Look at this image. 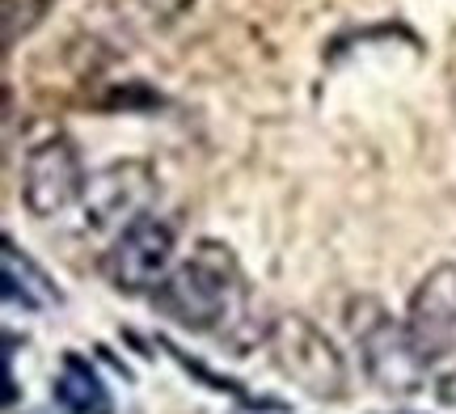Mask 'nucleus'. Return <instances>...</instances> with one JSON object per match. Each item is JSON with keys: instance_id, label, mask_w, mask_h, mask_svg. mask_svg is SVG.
I'll return each instance as SVG.
<instances>
[{"instance_id": "obj_3", "label": "nucleus", "mask_w": 456, "mask_h": 414, "mask_svg": "<svg viewBox=\"0 0 456 414\" xmlns=\"http://www.w3.org/2000/svg\"><path fill=\"white\" fill-rule=\"evenodd\" d=\"M266 347L275 368L292 385H300L309 398L317 402H338L346 398V360L342 351L326 338V330H317L309 317L300 313H279L266 326Z\"/></svg>"}, {"instance_id": "obj_1", "label": "nucleus", "mask_w": 456, "mask_h": 414, "mask_svg": "<svg viewBox=\"0 0 456 414\" xmlns=\"http://www.w3.org/2000/svg\"><path fill=\"white\" fill-rule=\"evenodd\" d=\"M157 313L195 334L237 338V326L249 321V292L232 249L220 241H199V249L182 266H174L152 288Z\"/></svg>"}, {"instance_id": "obj_10", "label": "nucleus", "mask_w": 456, "mask_h": 414, "mask_svg": "<svg viewBox=\"0 0 456 414\" xmlns=\"http://www.w3.org/2000/svg\"><path fill=\"white\" fill-rule=\"evenodd\" d=\"M4 9V47H13L21 34H30L43 13H47V0H0Z\"/></svg>"}, {"instance_id": "obj_6", "label": "nucleus", "mask_w": 456, "mask_h": 414, "mask_svg": "<svg viewBox=\"0 0 456 414\" xmlns=\"http://www.w3.org/2000/svg\"><path fill=\"white\" fill-rule=\"evenodd\" d=\"M157 195V174L148 161H114L98 169L85 186V229H127L131 220L148 215V203Z\"/></svg>"}, {"instance_id": "obj_12", "label": "nucleus", "mask_w": 456, "mask_h": 414, "mask_svg": "<svg viewBox=\"0 0 456 414\" xmlns=\"http://www.w3.org/2000/svg\"><path fill=\"white\" fill-rule=\"evenodd\" d=\"M436 402L456 410V368H448V372H440V377H436Z\"/></svg>"}, {"instance_id": "obj_11", "label": "nucleus", "mask_w": 456, "mask_h": 414, "mask_svg": "<svg viewBox=\"0 0 456 414\" xmlns=\"http://www.w3.org/2000/svg\"><path fill=\"white\" fill-rule=\"evenodd\" d=\"M127 9H135L131 17H144L148 26H169L174 17H182L195 0H123Z\"/></svg>"}, {"instance_id": "obj_7", "label": "nucleus", "mask_w": 456, "mask_h": 414, "mask_svg": "<svg viewBox=\"0 0 456 414\" xmlns=\"http://www.w3.org/2000/svg\"><path fill=\"white\" fill-rule=\"evenodd\" d=\"M406 326L427 364L456 351V263H444L423 275V283L410 296Z\"/></svg>"}, {"instance_id": "obj_2", "label": "nucleus", "mask_w": 456, "mask_h": 414, "mask_svg": "<svg viewBox=\"0 0 456 414\" xmlns=\"http://www.w3.org/2000/svg\"><path fill=\"white\" fill-rule=\"evenodd\" d=\"M346 330L359 343L363 368L376 389L410 398L427 385V360L419 343L410 338L406 317H393L376 296H355L346 304Z\"/></svg>"}, {"instance_id": "obj_4", "label": "nucleus", "mask_w": 456, "mask_h": 414, "mask_svg": "<svg viewBox=\"0 0 456 414\" xmlns=\"http://www.w3.org/2000/svg\"><path fill=\"white\" fill-rule=\"evenodd\" d=\"M85 161L81 149L68 140V135H51L43 144H34L26 152V166H21V203L26 212L38 220L68 212L72 203L85 199Z\"/></svg>"}, {"instance_id": "obj_8", "label": "nucleus", "mask_w": 456, "mask_h": 414, "mask_svg": "<svg viewBox=\"0 0 456 414\" xmlns=\"http://www.w3.org/2000/svg\"><path fill=\"white\" fill-rule=\"evenodd\" d=\"M51 398H55V406L64 414H114V402L106 394L102 377L85 364L81 355H64Z\"/></svg>"}, {"instance_id": "obj_5", "label": "nucleus", "mask_w": 456, "mask_h": 414, "mask_svg": "<svg viewBox=\"0 0 456 414\" xmlns=\"http://www.w3.org/2000/svg\"><path fill=\"white\" fill-rule=\"evenodd\" d=\"M169 263H174V224L148 212L114 237V246L102 258V271L118 292L135 296V292L157 288L169 275Z\"/></svg>"}, {"instance_id": "obj_9", "label": "nucleus", "mask_w": 456, "mask_h": 414, "mask_svg": "<svg viewBox=\"0 0 456 414\" xmlns=\"http://www.w3.org/2000/svg\"><path fill=\"white\" fill-rule=\"evenodd\" d=\"M4 296L17 300L21 309H43V304H60V288L38 271V266L13 246V241H4Z\"/></svg>"}]
</instances>
